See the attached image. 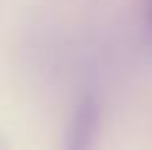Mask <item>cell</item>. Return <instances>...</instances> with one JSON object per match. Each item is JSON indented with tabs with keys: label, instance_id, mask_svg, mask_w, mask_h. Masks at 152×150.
Segmentation results:
<instances>
[{
	"label": "cell",
	"instance_id": "obj_2",
	"mask_svg": "<svg viewBox=\"0 0 152 150\" xmlns=\"http://www.w3.org/2000/svg\"><path fill=\"white\" fill-rule=\"evenodd\" d=\"M145 23H147V30L152 33V0L145 3Z\"/></svg>",
	"mask_w": 152,
	"mask_h": 150
},
{
	"label": "cell",
	"instance_id": "obj_1",
	"mask_svg": "<svg viewBox=\"0 0 152 150\" xmlns=\"http://www.w3.org/2000/svg\"><path fill=\"white\" fill-rule=\"evenodd\" d=\"M100 123V103L92 93H85L77 100V108L72 112L70 130H67V148L70 150H85L92 145L95 130Z\"/></svg>",
	"mask_w": 152,
	"mask_h": 150
}]
</instances>
